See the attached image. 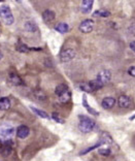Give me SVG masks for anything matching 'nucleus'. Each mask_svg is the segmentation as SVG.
<instances>
[{"label":"nucleus","mask_w":135,"mask_h":161,"mask_svg":"<svg viewBox=\"0 0 135 161\" xmlns=\"http://www.w3.org/2000/svg\"><path fill=\"white\" fill-rule=\"evenodd\" d=\"M95 126H96V123L95 121L88 118L86 116H79V123H78V128L79 130L84 133H89L91 132Z\"/></svg>","instance_id":"f257e3e1"},{"label":"nucleus","mask_w":135,"mask_h":161,"mask_svg":"<svg viewBox=\"0 0 135 161\" xmlns=\"http://www.w3.org/2000/svg\"><path fill=\"white\" fill-rule=\"evenodd\" d=\"M0 18L6 25H12L14 23V16L8 5H2L0 7Z\"/></svg>","instance_id":"f03ea898"},{"label":"nucleus","mask_w":135,"mask_h":161,"mask_svg":"<svg viewBox=\"0 0 135 161\" xmlns=\"http://www.w3.org/2000/svg\"><path fill=\"white\" fill-rule=\"evenodd\" d=\"M14 133V128L12 124L9 123H3L0 125V136L8 140L13 136V134Z\"/></svg>","instance_id":"7ed1b4c3"},{"label":"nucleus","mask_w":135,"mask_h":161,"mask_svg":"<svg viewBox=\"0 0 135 161\" xmlns=\"http://www.w3.org/2000/svg\"><path fill=\"white\" fill-rule=\"evenodd\" d=\"M13 151V142L12 141H5L4 142L1 144V147H0V153L3 157H7L12 154Z\"/></svg>","instance_id":"20e7f679"},{"label":"nucleus","mask_w":135,"mask_h":161,"mask_svg":"<svg viewBox=\"0 0 135 161\" xmlns=\"http://www.w3.org/2000/svg\"><path fill=\"white\" fill-rule=\"evenodd\" d=\"M75 57V51L73 49H65L60 54V59L62 62H68Z\"/></svg>","instance_id":"39448f33"},{"label":"nucleus","mask_w":135,"mask_h":161,"mask_svg":"<svg viewBox=\"0 0 135 161\" xmlns=\"http://www.w3.org/2000/svg\"><path fill=\"white\" fill-rule=\"evenodd\" d=\"M94 28V22L92 20H85L79 25V30L83 33H90Z\"/></svg>","instance_id":"423d86ee"},{"label":"nucleus","mask_w":135,"mask_h":161,"mask_svg":"<svg viewBox=\"0 0 135 161\" xmlns=\"http://www.w3.org/2000/svg\"><path fill=\"white\" fill-rule=\"evenodd\" d=\"M111 71L107 70V69H104V70H101L99 74L97 75V80H99L100 83H102L104 85V84L108 83L109 80H111Z\"/></svg>","instance_id":"0eeeda50"},{"label":"nucleus","mask_w":135,"mask_h":161,"mask_svg":"<svg viewBox=\"0 0 135 161\" xmlns=\"http://www.w3.org/2000/svg\"><path fill=\"white\" fill-rule=\"evenodd\" d=\"M29 133H30V129H29V127L26 126V125H21L18 127L17 129V136L19 138H26Z\"/></svg>","instance_id":"6e6552de"},{"label":"nucleus","mask_w":135,"mask_h":161,"mask_svg":"<svg viewBox=\"0 0 135 161\" xmlns=\"http://www.w3.org/2000/svg\"><path fill=\"white\" fill-rule=\"evenodd\" d=\"M93 0H83L81 4V9L84 14H90L93 7Z\"/></svg>","instance_id":"1a4fd4ad"},{"label":"nucleus","mask_w":135,"mask_h":161,"mask_svg":"<svg viewBox=\"0 0 135 161\" xmlns=\"http://www.w3.org/2000/svg\"><path fill=\"white\" fill-rule=\"evenodd\" d=\"M116 104V99L114 97H105L103 100H102V108L105 109H111L115 107Z\"/></svg>","instance_id":"9d476101"},{"label":"nucleus","mask_w":135,"mask_h":161,"mask_svg":"<svg viewBox=\"0 0 135 161\" xmlns=\"http://www.w3.org/2000/svg\"><path fill=\"white\" fill-rule=\"evenodd\" d=\"M118 103H119V107L122 108H127L130 107V103H131V100L128 96L126 95H122V96L119 97L118 99Z\"/></svg>","instance_id":"9b49d317"},{"label":"nucleus","mask_w":135,"mask_h":161,"mask_svg":"<svg viewBox=\"0 0 135 161\" xmlns=\"http://www.w3.org/2000/svg\"><path fill=\"white\" fill-rule=\"evenodd\" d=\"M9 80L14 84V86L23 85V80H22V79L19 76V75H18L17 72H14V71L9 72Z\"/></svg>","instance_id":"f8f14e48"},{"label":"nucleus","mask_w":135,"mask_h":161,"mask_svg":"<svg viewBox=\"0 0 135 161\" xmlns=\"http://www.w3.org/2000/svg\"><path fill=\"white\" fill-rule=\"evenodd\" d=\"M55 13L51 9H46L42 13V19L45 22H52L55 19Z\"/></svg>","instance_id":"ddd939ff"},{"label":"nucleus","mask_w":135,"mask_h":161,"mask_svg":"<svg viewBox=\"0 0 135 161\" xmlns=\"http://www.w3.org/2000/svg\"><path fill=\"white\" fill-rule=\"evenodd\" d=\"M10 108V100L7 97L0 98V111H6Z\"/></svg>","instance_id":"4468645a"},{"label":"nucleus","mask_w":135,"mask_h":161,"mask_svg":"<svg viewBox=\"0 0 135 161\" xmlns=\"http://www.w3.org/2000/svg\"><path fill=\"white\" fill-rule=\"evenodd\" d=\"M55 30L60 32V33H66V32L69 31V26L66 23H59L55 26Z\"/></svg>","instance_id":"2eb2a0df"},{"label":"nucleus","mask_w":135,"mask_h":161,"mask_svg":"<svg viewBox=\"0 0 135 161\" xmlns=\"http://www.w3.org/2000/svg\"><path fill=\"white\" fill-rule=\"evenodd\" d=\"M66 91H68V87L67 85H65V84H60V85H58L56 87V89H55V94L57 95L58 97L62 95L63 93H65Z\"/></svg>","instance_id":"dca6fc26"},{"label":"nucleus","mask_w":135,"mask_h":161,"mask_svg":"<svg viewBox=\"0 0 135 161\" xmlns=\"http://www.w3.org/2000/svg\"><path fill=\"white\" fill-rule=\"evenodd\" d=\"M89 85L91 86V88H92L93 92H94V91H97V90L101 89V88L104 86L103 84L100 83L97 79H95V80H90V82H89Z\"/></svg>","instance_id":"f3484780"},{"label":"nucleus","mask_w":135,"mask_h":161,"mask_svg":"<svg viewBox=\"0 0 135 161\" xmlns=\"http://www.w3.org/2000/svg\"><path fill=\"white\" fill-rule=\"evenodd\" d=\"M70 99H71V93L69 90L59 96V100L61 103H67V102L70 101Z\"/></svg>","instance_id":"a211bd4d"},{"label":"nucleus","mask_w":135,"mask_h":161,"mask_svg":"<svg viewBox=\"0 0 135 161\" xmlns=\"http://www.w3.org/2000/svg\"><path fill=\"white\" fill-rule=\"evenodd\" d=\"M33 94H34V97L36 99H38L39 101H46L47 98L46 94L43 92L42 90H35Z\"/></svg>","instance_id":"6ab92c4d"},{"label":"nucleus","mask_w":135,"mask_h":161,"mask_svg":"<svg viewBox=\"0 0 135 161\" xmlns=\"http://www.w3.org/2000/svg\"><path fill=\"white\" fill-rule=\"evenodd\" d=\"M31 109H32V112H33L34 114H36L37 116H39L40 118H43V119H49V118H50L49 115H47V113L41 111V109H38V108H34V107H31Z\"/></svg>","instance_id":"aec40b11"},{"label":"nucleus","mask_w":135,"mask_h":161,"mask_svg":"<svg viewBox=\"0 0 135 161\" xmlns=\"http://www.w3.org/2000/svg\"><path fill=\"white\" fill-rule=\"evenodd\" d=\"M25 29L29 32H34L37 30V26H36V24L34 22H27V23L25 24Z\"/></svg>","instance_id":"412c9836"},{"label":"nucleus","mask_w":135,"mask_h":161,"mask_svg":"<svg viewBox=\"0 0 135 161\" xmlns=\"http://www.w3.org/2000/svg\"><path fill=\"white\" fill-rule=\"evenodd\" d=\"M79 89H81L82 91H84V92H87V93H92L93 92L92 88H91V86L89 85V83H81L79 84Z\"/></svg>","instance_id":"4be33fe9"},{"label":"nucleus","mask_w":135,"mask_h":161,"mask_svg":"<svg viewBox=\"0 0 135 161\" xmlns=\"http://www.w3.org/2000/svg\"><path fill=\"white\" fill-rule=\"evenodd\" d=\"M102 144H112V138L108 133H102L101 141Z\"/></svg>","instance_id":"5701e85b"},{"label":"nucleus","mask_w":135,"mask_h":161,"mask_svg":"<svg viewBox=\"0 0 135 161\" xmlns=\"http://www.w3.org/2000/svg\"><path fill=\"white\" fill-rule=\"evenodd\" d=\"M84 105H85V108H86L87 109H88V112H89V113H91V114H92V115H94V116H98V115H99V113L96 112V111H94V109H93L92 108H91L88 103H87L86 96H84Z\"/></svg>","instance_id":"b1692460"},{"label":"nucleus","mask_w":135,"mask_h":161,"mask_svg":"<svg viewBox=\"0 0 135 161\" xmlns=\"http://www.w3.org/2000/svg\"><path fill=\"white\" fill-rule=\"evenodd\" d=\"M17 50H18V52H20V53H27L28 51H30L32 49H29L27 46L23 45V43H20V45H18Z\"/></svg>","instance_id":"393cba45"},{"label":"nucleus","mask_w":135,"mask_h":161,"mask_svg":"<svg viewBox=\"0 0 135 161\" xmlns=\"http://www.w3.org/2000/svg\"><path fill=\"white\" fill-rule=\"evenodd\" d=\"M109 12H107V10H102V9H100V10H97V12H95L94 13V16L95 17H103V18H105V17H108L109 16Z\"/></svg>","instance_id":"a878e982"},{"label":"nucleus","mask_w":135,"mask_h":161,"mask_svg":"<svg viewBox=\"0 0 135 161\" xmlns=\"http://www.w3.org/2000/svg\"><path fill=\"white\" fill-rule=\"evenodd\" d=\"M52 118H53L54 121H56V122H58V123H61V124L65 123V120L62 119V117L59 114H58V113H53Z\"/></svg>","instance_id":"bb28decb"},{"label":"nucleus","mask_w":135,"mask_h":161,"mask_svg":"<svg viewBox=\"0 0 135 161\" xmlns=\"http://www.w3.org/2000/svg\"><path fill=\"white\" fill-rule=\"evenodd\" d=\"M101 145H103V144H102V142H99V144L95 145V146H93V147H91V148H88V149H86V150H85V151H83V152H81V153H79V155H85V154H86V153H88V152H90V151H92V150H93V149H97L98 147H100V146H101Z\"/></svg>","instance_id":"cd10ccee"},{"label":"nucleus","mask_w":135,"mask_h":161,"mask_svg":"<svg viewBox=\"0 0 135 161\" xmlns=\"http://www.w3.org/2000/svg\"><path fill=\"white\" fill-rule=\"evenodd\" d=\"M98 152H99V154H100V155L108 156L109 154H111V149H100Z\"/></svg>","instance_id":"c85d7f7f"},{"label":"nucleus","mask_w":135,"mask_h":161,"mask_svg":"<svg viewBox=\"0 0 135 161\" xmlns=\"http://www.w3.org/2000/svg\"><path fill=\"white\" fill-rule=\"evenodd\" d=\"M128 74L133 76V78H135V66H131L129 69H128Z\"/></svg>","instance_id":"c756f323"},{"label":"nucleus","mask_w":135,"mask_h":161,"mask_svg":"<svg viewBox=\"0 0 135 161\" xmlns=\"http://www.w3.org/2000/svg\"><path fill=\"white\" fill-rule=\"evenodd\" d=\"M130 49L135 53V40H134V42H130Z\"/></svg>","instance_id":"7c9ffc66"},{"label":"nucleus","mask_w":135,"mask_h":161,"mask_svg":"<svg viewBox=\"0 0 135 161\" xmlns=\"http://www.w3.org/2000/svg\"><path fill=\"white\" fill-rule=\"evenodd\" d=\"M135 119V115H133L132 117H131V118H130V121H133Z\"/></svg>","instance_id":"2f4dec72"}]
</instances>
